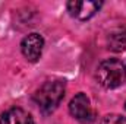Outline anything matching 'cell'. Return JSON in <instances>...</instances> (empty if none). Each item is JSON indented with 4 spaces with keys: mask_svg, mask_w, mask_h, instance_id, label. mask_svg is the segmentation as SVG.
Returning <instances> with one entry per match:
<instances>
[{
    "mask_svg": "<svg viewBox=\"0 0 126 124\" xmlns=\"http://www.w3.org/2000/svg\"><path fill=\"white\" fill-rule=\"evenodd\" d=\"M66 92V82L62 79L48 80L43 83L34 93V102L38 105L41 112L50 114L53 112L59 104L62 102Z\"/></svg>",
    "mask_w": 126,
    "mask_h": 124,
    "instance_id": "1",
    "label": "cell"
},
{
    "mask_svg": "<svg viewBox=\"0 0 126 124\" xmlns=\"http://www.w3.org/2000/svg\"><path fill=\"white\" fill-rule=\"evenodd\" d=\"M95 77L103 88L116 89L126 82L125 64L117 59H107L98 64Z\"/></svg>",
    "mask_w": 126,
    "mask_h": 124,
    "instance_id": "2",
    "label": "cell"
},
{
    "mask_svg": "<svg viewBox=\"0 0 126 124\" xmlns=\"http://www.w3.org/2000/svg\"><path fill=\"white\" fill-rule=\"evenodd\" d=\"M101 6H103L101 1H90V0H70L66 4L69 15L78 21H88L100 10Z\"/></svg>",
    "mask_w": 126,
    "mask_h": 124,
    "instance_id": "3",
    "label": "cell"
},
{
    "mask_svg": "<svg viewBox=\"0 0 126 124\" xmlns=\"http://www.w3.org/2000/svg\"><path fill=\"white\" fill-rule=\"evenodd\" d=\"M69 112L78 121H82V123L91 121L93 120V108H91L90 98L84 92L76 93L69 102Z\"/></svg>",
    "mask_w": 126,
    "mask_h": 124,
    "instance_id": "4",
    "label": "cell"
},
{
    "mask_svg": "<svg viewBox=\"0 0 126 124\" xmlns=\"http://www.w3.org/2000/svg\"><path fill=\"white\" fill-rule=\"evenodd\" d=\"M43 48H44V38L37 32L28 34L21 42V51H22L24 57L28 62H32V63L40 60Z\"/></svg>",
    "mask_w": 126,
    "mask_h": 124,
    "instance_id": "5",
    "label": "cell"
},
{
    "mask_svg": "<svg viewBox=\"0 0 126 124\" xmlns=\"http://www.w3.org/2000/svg\"><path fill=\"white\" fill-rule=\"evenodd\" d=\"M0 124H35L34 118L25 110L15 107L4 111L0 117Z\"/></svg>",
    "mask_w": 126,
    "mask_h": 124,
    "instance_id": "6",
    "label": "cell"
},
{
    "mask_svg": "<svg viewBox=\"0 0 126 124\" xmlns=\"http://www.w3.org/2000/svg\"><path fill=\"white\" fill-rule=\"evenodd\" d=\"M107 47L111 51L120 53L126 50V26L116 28L109 34L107 37Z\"/></svg>",
    "mask_w": 126,
    "mask_h": 124,
    "instance_id": "7",
    "label": "cell"
},
{
    "mask_svg": "<svg viewBox=\"0 0 126 124\" xmlns=\"http://www.w3.org/2000/svg\"><path fill=\"white\" fill-rule=\"evenodd\" d=\"M100 124H126V117L120 114H107L100 120Z\"/></svg>",
    "mask_w": 126,
    "mask_h": 124,
    "instance_id": "8",
    "label": "cell"
},
{
    "mask_svg": "<svg viewBox=\"0 0 126 124\" xmlns=\"http://www.w3.org/2000/svg\"><path fill=\"white\" fill-rule=\"evenodd\" d=\"M125 108H126V102H125Z\"/></svg>",
    "mask_w": 126,
    "mask_h": 124,
    "instance_id": "9",
    "label": "cell"
}]
</instances>
